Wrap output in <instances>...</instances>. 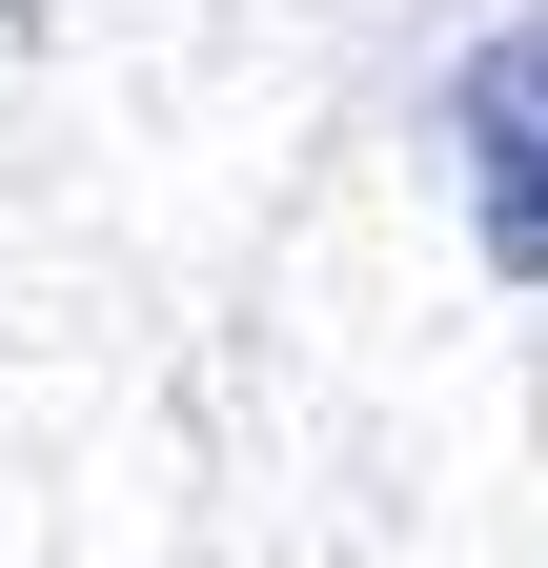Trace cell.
<instances>
[{"label": "cell", "instance_id": "obj_1", "mask_svg": "<svg viewBox=\"0 0 548 568\" xmlns=\"http://www.w3.org/2000/svg\"><path fill=\"white\" fill-rule=\"evenodd\" d=\"M447 163H467L488 264H508V284H548V21H508V41L447 82Z\"/></svg>", "mask_w": 548, "mask_h": 568}]
</instances>
